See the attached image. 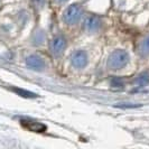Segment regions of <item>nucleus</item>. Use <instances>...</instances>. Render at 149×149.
<instances>
[{
  "instance_id": "nucleus-1",
  "label": "nucleus",
  "mask_w": 149,
  "mask_h": 149,
  "mask_svg": "<svg viewBox=\"0 0 149 149\" xmlns=\"http://www.w3.org/2000/svg\"><path fill=\"white\" fill-rule=\"evenodd\" d=\"M129 63V55L122 49H117L108 58V66L112 70H121Z\"/></svg>"
},
{
  "instance_id": "nucleus-2",
  "label": "nucleus",
  "mask_w": 149,
  "mask_h": 149,
  "mask_svg": "<svg viewBox=\"0 0 149 149\" xmlns=\"http://www.w3.org/2000/svg\"><path fill=\"white\" fill-rule=\"evenodd\" d=\"M83 15L82 8L80 7L79 5H71L66 8V10L63 14V19L65 24L67 25H75L76 22L81 19V17Z\"/></svg>"
},
{
  "instance_id": "nucleus-3",
  "label": "nucleus",
  "mask_w": 149,
  "mask_h": 149,
  "mask_svg": "<svg viewBox=\"0 0 149 149\" xmlns=\"http://www.w3.org/2000/svg\"><path fill=\"white\" fill-rule=\"evenodd\" d=\"M49 48H51V51H52V53L55 56L62 55V53L64 52L65 48H66V40H65V38L62 37V36L55 37L51 42Z\"/></svg>"
},
{
  "instance_id": "nucleus-4",
  "label": "nucleus",
  "mask_w": 149,
  "mask_h": 149,
  "mask_svg": "<svg viewBox=\"0 0 149 149\" xmlns=\"http://www.w3.org/2000/svg\"><path fill=\"white\" fill-rule=\"evenodd\" d=\"M71 63L75 68H84L88 64V55L84 51L75 52L71 57Z\"/></svg>"
},
{
  "instance_id": "nucleus-5",
  "label": "nucleus",
  "mask_w": 149,
  "mask_h": 149,
  "mask_svg": "<svg viewBox=\"0 0 149 149\" xmlns=\"http://www.w3.org/2000/svg\"><path fill=\"white\" fill-rule=\"evenodd\" d=\"M102 22L97 16H90L84 22V28L89 33H95L101 28Z\"/></svg>"
},
{
  "instance_id": "nucleus-6",
  "label": "nucleus",
  "mask_w": 149,
  "mask_h": 149,
  "mask_svg": "<svg viewBox=\"0 0 149 149\" xmlns=\"http://www.w3.org/2000/svg\"><path fill=\"white\" fill-rule=\"evenodd\" d=\"M26 65L35 71H42L45 67V62L38 55H29L26 58Z\"/></svg>"
},
{
  "instance_id": "nucleus-7",
  "label": "nucleus",
  "mask_w": 149,
  "mask_h": 149,
  "mask_svg": "<svg viewBox=\"0 0 149 149\" xmlns=\"http://www.w3.org/2000/svg\"><path fill=\"white\" fill-rule=\"evenodd\" d=\"M22 127H25L26 129H28L29 131H33V132H38V134H42L46 131V126L44 123H40V122H37V121H33V120H22Z\"/></svg>"
},
{
  "instance_id": "nucleus-8",
  "label": "nucleus",
  "mask_w": 149,
  "mask_h": 149,
  "mask_svg": "<svg viewBox=\"0 0 149 149\" xmlns=\"http://www.w3.org/2000/svg\"><path fill=\"white\" fill-rule=\"evenodd\" d=\"M139 54L142 57H147L149 56V35L142 39V42L140 43L139 46Z\"/></svg>"
},
{
  "instance_id": "nucleus-9",
  "label": "nucleus",
  "mask_w": 149,
  "mask_h": 149,
  "mask_svg": "<svg viewBox=\"0 0 149 149\" xmlns=\"http://www.w3.org/2000/svg\"><path fill=\"white\" fill-rule=\"evenodd\" d=\"M11 90L16 92L18 95H20L22 97H26V99H33V97H37V94L30 92V91H27V90L24 89H19V88H11Z\"/></svg>"
},
{
  "instance_id": "nucleus-10",
  "label": "nucleus",
  "mask_w": 149,
  "mask_h": 149,
  "mask_svg": "<svg viewBox=\"0 0 149 149\" xmlns=\"http://www.w3.org/2000/svg\"><path fill=\"white\" fill-rule=\"evenodd\" d=\"M136 83L140 86H143V85H147L149 83V73L148 72H143L139 75L137 79H136Z\"/></svg>"
},
{
  "instance_id": "nucleus-11",
  "label": "nucleus",
  "mask_w": 149,
  "mask_h": 149,
  "mask_svg": "<svg viewBox=\"0 0 149 149\" xmlns=\"http://www.w3.org/2000/svg\"><path fill=\"white\" fill-rule=\"evenodd\" d=\"M111 85L113 88H122L123 86V82L120 79H112Z\"/></svg>"
},
{
  "instance_id": "nucleus-12",
  "label": "nucleus",
  "mask_w": 149,
  "mask_h": 149,
  "mask_svg": "<svg viewBox=\"0 0 149 149\" xmlns=\"http://www.w3.org/2000/svg\"><path fill=\"white\" fill-rule=\"evenodd\" d=\"M116 108H138L141 107V104H128V103H121V104H116Z\"/></svg>"
},
{
  "instance_id": "nucleus-13",
  "label": "nucleus",
  "mask_w": 149,
  "mask_h": 149,
  "mask_svg": "<svg viewBox=\"0 0 149 149\" xmlns=\"http://www.w3.org/2000/svg\"><path fill=\"white\" fill-rule=\"evenodd\" d=\"M33 2L35 3V6H36L38 9H40V8H43L45 6L46 0H33Z\"/></svg>"
},
{
  "instance_id": "nucleus-14",
  "label": "nucleus",
  "mask_w": 149,
  "mask_h": 149,
  "mask_svg": "<svg viewBox=\"0 0 149 149\" xmlns=\"http://www.w3.org/2000/svg\"><path fill=\"white\" fill-rule=\"evenodd\" d=\"M67 0H56V2H58V3H64V2H66Z\"/></svg>"
}]
</instances>
